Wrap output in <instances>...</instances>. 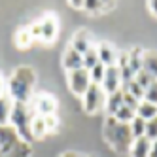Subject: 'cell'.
I'll return each instance as SVG.
<instances>
[{
  "label": "cell",
  "mask_w": 157,
  "mask_h": 157,
  "mask_svg": "<svg viewBox=\"0 0 157 157\" xmlns=\"http://www.w3.org/2000/svg\"><path fill=\"white\" fill-rule=\"evenodd\" d=\"M36 83V74L29 66H19L8 80V97L13 102H29Z\"/></svg>",
  "instance_id": "6da1fadb"
},
{
  "label": "cell",
  "mask_w": 157,
  "mask_h": 157,
  "mask_svg": "<svg viewBox=\"0 0 157 157\" xmlns=\"http://www.w3.org/2000/svg\"><path fill=\"white\" fill-rule=\"evenodd\" d=\"M104 136L108 144L114 148L117 153H129L131 146L134 142L132 131L129 123H121L116 117H108L104 123Z\"/></svg>",
  "instance_id": "7a4b0ae2"
},
{
  "label": "cell",
  "mask_w": 157,
  "mask_h": 157,
  "mask_svg": "<svg viewBox=\"0 0 157 157\" xmlns=\"http://www.w3.org/2000/svg\"><path fill=\"white\" fill-rule=\"evenodd\" d=\"M30 151V144L21 138L12 125L0 127V157H29Z\"/></svg>",
  "instance_id": "3957f363"
},
{
  "label": "cell",
  "mask_w": 157,
  "mask_h": 157,
  "mask_svg": "<svg viewBox=\"0 0 157 157\" xmlns=\"http://www.w3.org/2000/svg\"><path fill=\"white\" fill-rule=\"evenodd\" d=\"M34 117H36V114H34V110L29 108V104L13 102L12 116H10V125H12L17 131L19 136L29 144L32 140V121H34Z\"/></svg>",
  "instance_id": "277c9868"
},
{
  "label": "cell",
  "mask_w": 157,
  "mask_h": 157,
  "mask_svg": "<svg viewBox=\"0 0 157 157\" xmlns=\"http://www.w3.org/2000/svg\"><path fill=\"white\" fill-rule=\"evenodd\" d=\"M106 93H104V89L100 87L98 83H91L87 89V93L82 97L83 98V108L85 112H89V114H95V112L98 110H102L106 106Z\"/></svg>",
  "instance_id": "5b68a950"
},
{
  "label": "cell",
  "mask_w": 157,
  "mask_h": 157,
  "mask_svg": "<svg viewBox=\"0 0 157 157\" xmlns=\"http://www.w3.org/2000/svg\"><path fill=\"white\" fill-rule=\"evenodd\" d=\"M89 85H91V76H89V70L80 68V70L68 72V87H70V91L76 97H83L87 93Z\"/></svg>",
  "instance_id": "8992f818"
},
{
  "label": "cell",
  "mask_w": 157,
  "mask_h": 157,
  "mask_svg": "<svg viewBox=\"0 0 157 157\" xmlns=\"http://www.w3.org/2000/svg\"><path fill=\"white\" fill-rule=\"evenodd\" d=\"M100 87L104 89L106 95H112L121 89V70L119 66H106V72H104V80L100 83Z\"/></svg>",
  "instance_id": "52a82bcc"
},
{
  "label": "cell",
  "mask_w": 157,
  "mask_h": 157,
  "mask_svg": "<svg viewBox=\"0 0 157 157\" xmlns=\"http://www.w3.org/2000/svg\"><path fill=\"white\" fill-rule=\"evenodd\" d=\"M30 34H32V38H42L46 42H51L55 38V34H57V23H55L51 17H48V19H44L38 25L32 27Z\"/></svg>",
  "instance_id": "ba28073f"
},
{
  "label": "cell",
  "mask_w": 157,
  "mask_h": 157,
  "mask_svg": "<svg viewBox=\"0 0 157 157\" xmlns=\"http://www.w3.org/2000/svg\"><path fill=\"white\" fill-rule=\"evenodd\" d=\"M55 108H57V102H55V98L51 95H46L42 93L34 98V112L36 116L40 117H49L55 114Z\"/></svg>",
  "instance_id": "9c48e42d"
},
{
  "label": "cell",
  "mask_w": 157,
  "mask_h": 157,
  "mask_svg": "<svg viewBox=\"0 0 157 157\" xmlns=\"http://www.w3.org/2000/svg\"><path fill=\"white\" fill-rule=\"evenodd\" d=\"M63 64H64V68L72 72V70H80L83 68V55L82 53H78L76 49L68 48L64 53V57H63Z\"/></svg>",
  "instance_id": "30bf717a"
},
{
  "label": "cell",
  "mask_w": 157,
  "mask_h": 157,
  "mask_svg": "<svg viewBox=\"0 0 157 157\" xmlns=\"http://www.w3.org/2000/svg\"><path fill=\"white\" fill-rule=\"evenodd\" d=\"M98 51V61L100 64L104 66H116V61H117V53L116 49L110 46V44H100V46L97 48Z\"/></svg>",
  "instance_id": "8fae6325"
},
{
  "label": "cell",
  "mask_w": 157,
  "mask_h": 157,
  "mask_svg": "<svg viewBox=\"0 0 157 157\" xmlns=\"http://www.w3.org/2000/svg\"><path fill=\"white\" fill-rule=\"evenodd\" d=\"M150 148H151V140H148L146 136L134 138L132 146H131V157H150Z\"/></svg>",
  "instance_id": "7c38bea8"
},
{
  "label": "cell",
  "mask_w": 157,
  "mask_h": 157,
  "mask_svg": "<svg viewBox=\"0 0 157 157\" xmlns=\"http://www.w3.org/2000/svg\"><path fill=\"white\" fill-rule=\"evenodd\" d=\"M121 106H123V91H121V89L106 97V112H108V117H114L117 112H119Z\"/></svg>",
  "instance_id": "4fadbf2b"
},
{
  "label": "cell",
  "mask_w": 157,
  "mask_h": 157,
  "mask_svg": "<svg viewBox=\"0 0 157 157\" xmlns=\"http://www.w3.org/2000/svg\"><path fill=\"white\" fill-rule=\"evenodd\" d=\"M12 108H13V100L8 95L0 97V127L10 125V116H12Z\"/></svg>",
  "instance_id": "5bb4252c"
},
{
  "label": "cell",
  "mask_w": 157,
  "mask_h": 157,
  "mask_svg": "<svg viewBox=\"0 0 157 157\" xmlns=\"http://www.w3.org/2000/svg\"><path fill=\"white\" fill-rule=\"evenodd\" d=\"M142 57H144V51L140 48H134L129 55H127V66L131 68V72L136 76L142 70Z\"/></svg>",
  "instance_id": "9a60e30c"
},
{
  "label": "cell",
  "mask_w": 157,
  "mask_h": 157,
  "mask_svg": "<svg viewBox=\"0 0 157 157\" xmlns=\"http://www.w3.org/2000/svg\"><path fill=\"white\" fill-rule=\"evenodd\" d=\"M142 70L148 72L153 80H157V53H144V57H142Z\"/></svg>",
  "instance_id": "2e32d148"
},
{
  "label": "cell",
  "mask_w": 157,
  "mask_h": 157,
  "mask_svg": "<svg viewBox=\"0 0 157 157\" xmlns=\"http://www.w3.org/2000/svg\"><path fill=\"white\" fill-rule=\"evenodd\" d=\"M70 48L76 49L78 53H82V55H83L89 48H91V42H89V36H87V32H85V30H80V32H78V34L74 36Z\"/></svg>",
  "instance_id": "e0dca14e"
},
{
  "label": "cell",
  "mask_w": 157,
  "mask_h": 157,
  "mask_svg": "<svg viewBox=\"0 0 157 157\" xmlns=\"http://www.w3.org/2000/svg\"><path fill=\"white\" fill-rule=\"evenodd\" d=\"M136 116L142 117L144 121H150V119L157 117V106L151 104V102H146V100H142V102L138 104V108H136Z\"/></svg>",
  "instance_id": "ac0fdd59"
},
{
  "label": "cell",
  "mask_w": 157,
  "mask_h": 157,
  "mask_svg": "<svg viewBox=\"0 0 157 157\" xmlns=\"http://www.w3.org/2000/svg\"><path fill=\"white\" fill-rule=\"evenodd\" d=\"M121 91L129 93L131 97L136 98L138 102H142V100H144V89L136 83V80H131V82H127V83H123V85H121Z\"/></svg>",
  "instance_id": "d6986e66"
},
{
  "label": "cell",
  "mask_w": 157,
  "mask_h": 157,
  "mask_svg": "<svg viewBox=\"0 0 157 157\" xmlns=\"http://www.w3.org/2000/svg\"><path fill=\"white\" fill-rule=\"evenodd\" d=\"M100 61H98V51H97V48H89L85 53H83V68L85 70H91L93 66H97Z\"/></svg>",
  "instance_id": "ffe728a7"
},
{
  "label": "cell",
  "mask_w": 157,
  "mask_h": 157,
  "mask_svg": "<svg viewBox=\"0 0 157 157\" xmlns=\"http://www.w3.org/2000/svg\"><path fill=\"white\" fill-rule=\"evenodd\" d=\"M48 132V125H46V117L36 116L32 121V138H40Z\"/></svg>",
  "instance_id": "44dd1931"
},
{
  "label": "cell",
  "mask_w": 157,
  "mask_h": 157,
  "mask_svg": "<svg viewBox=\"0 0 157 157\" xmlns=\"http://www.w3.org/2000/svg\"><path fill=\"white\" fill-rule=\"evenodd\" d=\"M129 125H131V131H132V136L134 138H140V136H144V134H146V121L142 117L136 116V117L129 123Z\"/></svg>",
  "instance_id": "7402d4cb"
},
{
  "label": "cell",
  "mask_w": 157,
  "mask_h": 157,
  "mask_svg": "<svg viewBox=\"0 0 157 157\" xmlns=\"http://www.w3.org/2000/svg\"><path fill=\"white\" fill-rule=\"evenodd\" d=\"M114 117H116L117 121H121V123H131L134 117H136V112L131 110V108H127V106H121L119 112H117Z\"/></svg>",
  "instance_id": "603a6c76"
},
{
  "label": "cell",
  "mask_w": 157,
  "mask_h": 157,
  "mask_svg": "<svg viewBox=\"0 0 157 157\" xmlns=\"http://www.w3.org/2000/svg\"><path fill=\"white\" fill-rule=\"evenodd\" d=\"M104 72H106V66L104 64H97V66H93L91 70H89V76H91V83H102V80H104Z\"/></svg>",
  "instance_id": "cb8c5ba5"
},
{
  "label": "cell",
  "mask_w": 157,
  "mask_h": 157,
  "mask_svg": "<svg viewBox=\"0 0 157 157\" xmlns=\"http://www.w3.org/2000/svg\"><path fill=\"white\" fill-rule=\"evenodd\" d=\"M134 80H136V83H138V85H140V87L144 89V91H146V89H148V87H150V85H151V83L155 82L153 78H151V76H150L148 72H144V70H140V72H138L136 76H134Z\"/></svg>",
  "instance_id": "d4e9b609"
},
{
  "label": "cell",
  "mask_w": 157,
  "mask_h": 157,
  "mask_svg": "<svg viewBox=\"0 0 157 157\" xmlns=\"http://www.w3.org/2000/svg\"><path fill=\"white\" fill-rule=\"evenodd\" d=\"M30 42H32V34H30V30H21L17 38H15V44L21 48V49H25L30 46Z\"/></svg>",
  "instance_id": "484cf974"
},
{
  "label": "cell",
  "mask_w": 157,
  "mask_h": 157,
  "mask_svg": "<svg viewBox=\"0 0 157 157\" xmlns=\"http://www.w3.org/2000/svg\"><path fill=\"white\" fill-rule=\"evenodd\" d=\"M148 140H157V117L150 119V121H146V134H144Z\"/></svg>",
  "instance_id": "4316f807"
},
{
  "label": "cell",
  "mask_w": 157,
  "mask_h": 157,
  "mask_svg": "<svg viewBox=\"0 0 157 157\" xmlns=\"http://www.w3.org/2000/svg\"><path fill=\"white\" fill-rule=\"evenodd\" d=\"M144 100H146V102H151V104L157 106V80H155V82L144 91Z\"/></svg>",
  "instance_id": "83f0119b"
},
{
  "label": "cell",
  "mask_w": 157,
  "mask_h": 157,
  "mask_svg": "<svg viewBox=\"0 0 157 157\" xmlns=\"http://www.w3.org/2000/svg\"><path fill=\"white\" fill-rule=\"evenodd\" d=\"M83 8L89 10V12H100V10L106 8V2H100V0H87V2H83Z\"/></svg>",
  "instance_id": "f1b7e54d"
},
{
  "label": "cell",
  "mask_w": 157,
  "mask_h": 157,
  "mask_svg": "<svg viewBox=\"0 0 157 157\" xmlns=\"http://www.w3.org/2000/svg\"><path fill=\"white\" fill-rule=\"evenodd\" d=\"M150 157H157V140L151 142V148H150Z\"/></svg>",
  "instance_id": "f546056e"
},
{
  "label": "cell",
  "mask_w": 157,
  "mask_h": 157,
  "mask_svg": "<svg viewBox=\"0 0 157 157\" xmlns=\"http://www.w3.org/2000/svg\"><path fill=\"white\" fill-rule=\"evenodd\" d=\"M150 12L153 15H157V0H153V2H150Z\"/></svg>",
  "instance_id": "4dcf8cb0"
},
{
  "label": "cell",
  "mask_w": 157,
  "mask_h": 157,
  "mask_svg": "<svg viewBox=\"0 0 157 157\" xmlns=\"http://www.w3.org/2000/svg\"><path fill=\"white\" fill-rule=\"evenodd\" d=\"M4 87H6V85H4V78L0 76V97L4 95Z\"/></svg>",
  "instance_id": "1f68e13d"
},
{
  "label": "cell",
  "mask_w": 157,
  "mask_h": 157,
  "mask_svg": "<svg viewBox=\"0 0 157 157\" xmlns=\"http://www.w3.org/2000/svg\"><path fill=\"white\" fill-rule=\"evenodd\" d=\"M61 157H80L78 153H72V151H66V153H63Z\"/></svg>",
  "instance_id": "d6a6232c"
}]
</instances>
